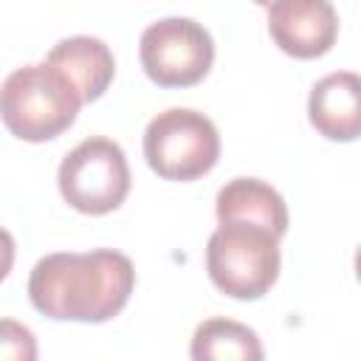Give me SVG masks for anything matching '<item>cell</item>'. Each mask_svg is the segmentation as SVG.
Instances as JSON below:
<instances>
[{
	"label": "cell",
	"mask_w": 361,
	"mask_h": 361,
	"mask_svg": "<svg viewBox=\"0 0 361 361\" xmlns=\"http://www.w3.org/2000/svg\"><path fill=\"white\" fill-rule=\"evenodd\" d=\"M133 285L135 268L121 251H59L31 268L28 299L48 319L99 324L124 310Z\"/></svg>",
	"instance_id": "1"
},
{
	"label": "cell",
	"mask_w": 361,
	"mask_h": 361,
	"mask_svg": "<svg viewBox=\"0 0 361 361\" xmlns=\"http://www.w3.org/2000/svg\"><path fill=\"white\" fill-rule=\"evenodd\" d=\"M85 104L79 87L51 62L11 71L0 90L3 124L23 141H51L65 133Z\"/></svg>",
	"instance_id": "2"
},
{
	"label": "cell",
	"mask_w": 361,
	"mask_h": 361,
	"mask_svg": "<svg viewBox=\"0 0 361 361\" xmlns=\"http://www.w3.org/2000/svg\"><path fill=\"white\" fill-rule=\"evenodd\" d=\"M279 237L257 223L226 220L206 245V271L231 299H259L279 276Z\"/></svg>",
	"instance_id": "3"
},
{
	"label": "cell",
	"mask_w": 361,
	"mask_h": 361,
	"mask_svg": "<svg viewBox=\"0 0 361 361\" xmlns=\"http://www.w3.org/2000/svg\"><path fill=\"white\" fill-rule=\"evenodd\" d=\"M144 158L158 178L195 180L217 164L220 133L209 116L189 107H169L147 124Z\"/></svg>",
	"instance_id": "4"
},
{
	"label": "cell",
	"mask_w": 361,
	"mask_h": 361,
	"mask_svg": "<svg viewBox=\"0 0 361 361\" xmlns=\"http://www.w3.org/2000/svg\"><path fill=\"white\" fill-rule=\"evenodd\" d=\"M59 195L82 214H107L130 192V166L124 149L110 138H85L59 164Z\"/></svg>",
	"instance_id": "5"
},
{
	"label": "cell",
	"mask_w": 361,
	"mask_h": 361,
	"mask_svg": "<svg viewBox=\"0 0 361 361\" xmlns=\"http://www.w3.org/2000/svg\"><path fill=\"white\" fill-rule=\"evenodd\" d=\"M144 73L161 87L197 85L214 62L212 34L189 17H164L144 28L138 45Z\"/></svg>",
	"instance_id": "6"
},
{
	"label": "cell",
	"mask_w": 361,
	"mask_h": 361,
	"mask_svg": "<svg viewBox=\"0 0 361 361\" xmlns=\"http://www.w3.org/2000/svg\"><path fill=\"white\" fill-rule=\"evenodd\" d=\"M268 34L296 59L324 56L338 37V14L330 0H274L268 6Z\"/></svg>",
	"instance_id": "7"
},
{
	"label": "cell",
	"mask_w": 361,
	"mask_h": 361,
	"mask_svg": "<svg viewBox=\"0 0 361 361\" xmlns=\"http://www.w3.org/2000/svg\"><path fill=\"white\" fill-rule=\"evenodd\" d=\"M307 118L330 141L361 138V73L336 71L322 76L307 96Z\"/></svg>",
	"instance_id": "8"
},
{
	"label": "cell",
	"mask_w": 361,
	"mask_h": 361,
	"mask_svg": "<svg viewBox=\"0 0 361 361\" xmlns=\"http://www.w3.org/2000/svg\"><path fill=\"white\" fill-rule=\"evenodd\" d=\"M45 62H51L54 68H59L82 93L85 102H96L107 85L113 82V73H116V59L110 54V48L99 39V37H68V39H59Z\"/></svg>",
	"instance_id": "9"
},
{
	"label": "cell",
	"mask_w": 361,
	"mask_h": 361,
	"mask_svg": "<svg viewBox=\"0 0 361 361\" xmlns=\"http://www.w3.org/2000/svg\"><path fill=\"white\" fill-rule=\"evenodd\" d=\"M214 212L217 220H245V223H257L271 228L276 237H282L288 231V206L282 200V195L259 180V178H234L228 180L214 200Z\"/></svg>",
	"instance_id": "10"
},
{
	"label": "cell",
	"mask_w": 361,
	"mask_h": 361,
	"mask_svg": "<svg viewBox=\"0 0 361 361\" xmlns=\"http://www.w3.org/2000/svg\"><path fill=\"white\" fill-rule=\"evenodd\" d=\"M195 361H259L262 344L257 333L231 319H206L197 324L189 347Z\"/></svg>",
	"instance_id": "11"
},
{
	"label": "cell",
	"mask_w": 361,
	"mask_h": 361,
	"mask_svg": "<svg viewBox=\"0 0 361 361\" xmlns=\"http://www.w3.org/2000/svg\"><path fill=\"white\" fill-rule=\"evenodd\" d=\"M355 276H358V282H361V248L355 251Z\"/></svg>",
	"instance_id": "12"
},
{
	"label": "cell",
	"mask_w": 361,
	"mask_h": 361,
	"mask_svg": "<svg viewBox=\"0 0 361 361\" xmlns=\"http://www.w3.org/2000/svg\"><path fill=\"white\" fill-rule=\"evenodd\" d=\"M254 3H257V6H271L274 0H254Z\"/></svg>",
	"instance_id": "13"
}]
</instances>
